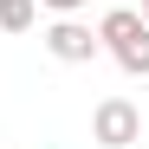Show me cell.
I'll use <instances>...</instances> for the list:
<instances>
[{"label":"cell","instance_id":"obj_1","mask_svg":"<svg viewBox=\"0 0 149 149\" xmlns=\"http://www.w3.org/2000/svg\"><path fill=\"white\" fill-rule=\"evenodd\" d=\"M97 39H104V52L130 71V78H149V19L136 7H110L104 26H97Z\"/></svg>","mask_w":149,"mask_h":149},{"label":"cell","instance_id":"obj_2","mask_svg":"<svg viewBox=\"0 0 149 149\" xmlns=\"http://www.w3.org/2000/svg\"><path fill=\"white\" fill-rule=\"evenodd\" d=\"M45 52H52L58 65H91L97 52H104V39H97L78 13H58L52 26H45Z\"/></svg>","mask_w":149,"mask_h":149},{"label":"cell","instance_id":"obj_3","mask_svg":"<svg viewBox=\"0 0 149 149\" xmlns=\"http://www.w3.org/2000/svg\"><path fill=\"white\" fill-rule=\"evenodd\" d=\"M91 136L104 149H130V143H143V110L130 97H104V104L91 110Z\"/></svg>","mask_w":149,"mask_h":149},{"label":"cell","instance_id":"obj_4","mask_svg":"<svg viewBox=\"0 0 149 149\" xmlns=\"http://www.w3.org/2000/svg\"><path fill=\"white\" fill-rule=\"evenodd\" d=\"M39 19V0H0V33H26Z\"/></svg>","mask_w":149,"mask_h":149},{"label":"cell","instance_id":"obj_5","mask_svg":"<svg viewBox=\"0 0 149 149\" xmlns=\"http://www.w3.org/2000/svg\"><path fill=\"white\" fill-rule=\"evenodd\" d=\"M39 7H52V13H78L84 0H39Z\"/></svg>","mask_w":149,"mask_h":149},{"label":"cell","instance_id":"obj_6","mask_svg":"<svg viewBox=\"0 0 149 149\" xmlns=\"http://www.w3.org/2000/svg\"><path fill=\"white\" fill-rule=\"evenodd\" d=\"M143 19H149V0H143Z\"/></svg>","mask_w":149,"mask_h":149}]
</instances>
